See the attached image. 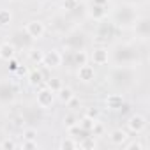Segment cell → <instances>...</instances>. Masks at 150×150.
<instances>
[{"mask_svg": "<svg viewBox=\"0 0 150 150\" xmlns=\"http://www.w3.org/2000/svg\"><path fill=\"white\" fill-rule=\"evenodd\" d=\"M25 30H27V34H28L30 37H34V39H41V37L44 35V23L39 21V20H32V21L27 23Z\"/></svg>", "mask_w": 150, "mask_h": 150, "instance_id": "cell-1", "label": "cell"}, {"mask_svg": "<svg viewBox=\"0 0 150 150\" xmlns=\"http://www.w3.org/2000/svg\"><path fill=\"white\" fill-rule=\"evenodd\" d=\"M60 64H62V55L57 50H51V51H48V53L42 55V65L53 69V67H58Z\"/></svg>", "mask_w": 150, "mask_h": 150, "instance_id": "cell-2", "label": "cell"}, {"mask_svg": "<svg viewBox=\"0 0 150 150\" xmlns=\"http://www.w3.org/2000/svg\"><path fill=\"white\" fill-rule=\"evenodd\" d=\"M53 90H50L48 87L46 88H41L39 92H37V104L41 106V108H50L51 104H53Z\"/></svg>", "mask_w": 150, "mask_h": 150, "instance_id": "cell-3", "label": "cell"}, {"mask_svg": "<svg viewBox=\"0 0 150 150\" xmlns=\"http://www.w3.org/2000/svg\"><path fill=\"white\" fill-rule=\"evenodd\" d=\"M127 125L132 132H141L146 127V120H145L143 115H131L129 120H127Z\"/></svg>", "mask_w": 150, "mask_h": 150, "instance_id": "cell-4", "label": "cell"}, {"mask_svg": "<svg viewBox=\"0 0 150 150\" xmlns=\"http://www.w3.org/2000/svg\"><path fill=\"white\" fill-rule=\"evenodd\" d=\"M78 67H80V69H78V78H80L81 81H92V80H94L96 71H94L92 65L83 64V65H78Z\"/></svg>", "mask_w": 150, "mask_h": 150, "instance_id": "cell-5", "label": "cell"}, {"mask_svg": "<svg viewBox=\"0 0 150 150\" xmlns=\"http://www.w3.org/2000/svg\"><path fill=\"white\" fill-rule=\"evenodd\" d=\"M108 50H104V48H97V50H94V53H92V60H94V64H97V65H104V64H108Z\"/></svg>", "mask_w": 150, "mask_h": 150, "instance_id": "cell-6", "label": "cell"}, {"mask_svg": "<svg viewBox=\"0 0 150 150\" xmlns=\"http://www.w3.org/2000/svg\"><path fill=\"white\" fill-rule=\"evenodd\" d=\"M14 46L13 44H9V42H4V44H0V58L2 60H6V62H9L11 58H14Z\"/></svg>", "mask_w": 150, "mask_h": 150, "instance_id": "cell-7", "label": "cell"}, {"mask_svg": "<svg viewBox=\"0 0 150 150\" xmlns=\"http://www.w3.org/2000/svg\"><path fill=\"white\" fill-rule=\"evenodd\" d=\"M106 106H108L110 110H120V108L124 106V99H122V96H118V94H111V96H108V97H106Z\"/></svg>", "mask_w": 150, "mask_h": 150, "instance_id": "cell-8", "label": "cell"}, {"mask_svg": "<svg viewBox=\"0 0 150 150\" xmlns=\"http://www.w3.org/2000/svg\"><path fill=\"white\" fill-rule=\"evenodd\" d=\"M110 139H111L113 145H122V143L127 139V132H125L124 129H115V131H111Z\"/></svg>", "mask_w": 150, "mask_h": 150, "instance_id": "cell-9", "label": "cell"}, {"mask_svg": "<svg viewBox=\"0 0 150 150\" xmlns=\"http://www.w3.org/2000/svg\"><path fill=\"white\" fill-rule=\"evenodd\" d=\"M28 83H30L32 87H37V85L41 87V85L44 83V78H42V72H41V71H37V69H35V71H32V72L28 74Z\"/></svg>", "mask_w": 150, "mask_h": 150, "instance_id": "cell-10", "label": "cell"}, {"mask_svg": "<svg viewBox=\"0 0 150 150\" xmlns=\"http://www.w3.org/2000/svg\"><path fill=\"white\" fill-rule=\"evenodd\" d=\"M94 124H96V118H90V117H83L80 122H78V125L85 131V132H92V127H94Z\"/></svg>", "mask_w": 150, "mask_h": 150, "instance_id": "cell-11", "label": "cell"}, {"mask_svg": "<svg viewBox=\"0 0 150 150\" xmlns=\"http://www.w3.org/2000/svg\"><path fill=\"white\" fill-rule=\"evenodd\" d=\"M104 14H106L104 6H97V4H94V7L90 9V16H92L94 20H103Z\"/></svg>", "mask_w": 150, "mask_h": 150, "instance_id": "cell-12", "label": "cell"}, {"mask_svg": "<svg viewBox=\"0 0 150 150\" xmlns=\"http://www.w3.org/2000/svg\"><path fill=\"white\" fill-rule=\"evenodd\" d=\"M58 97H60V101H62V103H65V104H67V103L74 97V92H72L71 88H67V87H65V88L62 87V88L58 90Z\"/></svg>", "mask_w": 150, "mask_h": 150, "instance_id": "cell-13", "label": "cell"}, {"mask_svg": "<svg viewBox=\"0 0 150 150\" xmlns=\"http://www.w3.org/2000/svg\"><path fill=\"white\" fill-rule=\"evenodd\" d=\"M46 87H48L50 90H53V92H58V90L62 88V81H60L58 78H48V80H46Z\"/></svg>", "mask_w": 150, "mask_h": 150, "instance_id": "cell-14", "label": "cell"}, {"mask_svg": "<svg viewBox=\"0 0 150 150\" xmlns=\"http://www.w3.org/2000/svg\"><path fill=\"white\" fill-rule=\"evenodd\" d=\"M11 20H13V14H11L9 11H6V9H0V27H6V25H9V23H11Z\"/></svg>", "mask_w": 150, "mask_h": 150, "instance_id": "cell-15", "label": "cell"}, {"mask_svg": "<svg viewBox=\"0 0 150 150\" xmlns=\"http://www.w3.org/2000/svg\"><path fill=\"white\" fill-rule=\"evenodd\" d=\"M87 60H88V57L85 51H74V62H76V65H83V64H87Z\"/></svg>", "mask_w": 150, "mask_h": 150, "instance_id": "cell-16", "label": "cell"}, {"mask_svg": "<svg viewBox=\"0 0 150 150\" xmlns=\"http://www.w3.org/2000/svg\"><path fill=\"white\" fill-rule=\"evenodd\" d=\"M76 146H78V143L74 141V139H64V141L60 143V148H62V150H74Z\"/></svg>", "mask_w": 150, "mask_h": 150, "instance_id": "cell-17", "label": "cell"}, {"mask_svg": "<svg viewBox=\"0 0 150 150\" xmlns=\"http://www.w3.org/2000/svg\"><path fill=\"white\" fill-rule=\"evenodd\" d=\"M30 60H32L34 64H42V53L37 51V50L30 51Z\"/></svg>", "mask_w": 150, "mask_h": 150, "instance_id": "cell-18", "label": "cell"}, {"mask_svg": "<svg viewBox=\"0 0 150 150\" xmlns=\"http://www.w3.org/2000/svg\"><path fill=\"white\" fill-rule=\"evenodd\" d=\"M80 4V0H64V9L67 11H72V9H76Z\"/></svg>", "mask_w": 150, "mask_h": 150, "instance_id": "cell-19", "label": "cell"}, {"mask_svg": "<svg viewBox=\"0 0 150 150\" xmlns=\"http://www.w3.org/2000/svg\"><path fill=\"white\" fill-rule=\"evenodd\" d=\"M92 132H94V136H101V134L104 132V125L96 120V124H94V127H92Z\"/></svg>", "mask_w": 150, "mask_h": 150, "instance_id": "cell-20", "label": "cell"}, {"mask_svg": "<svg viewBox=\"0 0 150 150\" xmlns=\"http://www.w3.org/2000/svg\"><path fill=\"white\" fill-rule=\"evenodd\" d=\"M37 138V131L35 129H27L23 132V139H35Z\"/></svg>", "mask_w": 150, "mask_h": 150, "instance_id": "cell-21", "label": "cell"}, {"mask_svg": "<svg viewBox=\"0 0 150 150\" xmlns=\"http://www.w3.org/2000/svg\"><path fill=\"white\" fill-rule=\"evenodd\" d=\"M125 148H129V150H134V148H136V150H143V148H145V145H141L139 141H132V143H127V145H125Z\"/></svg>", "mask_w": 150, "mask_h": 150, "instance_id": "cell-22", "label": "cell"}, {"mask_svg": "<svg viewBox=\"0 0 150 150\" xmlns=\"http://www.w3.org/2000/svg\"><path fill=\"white\" fill-rule=\"evenodd\" d=\"M81 146H83V148H96V141H94L92 138H85L83 143H81Z\"/></svg>", "mask_w": 150, "mask_h": 150, "instance_id": "cell-23", "label": "cell"}, {"mask_svg": "<svg viewBox=\"0 0 150 150\" xmlns=\"http://www.w3.org/2000/svg\"><path fill=\"white\" fill-rule=\"evenodd\" d=\"M23 148H37L35 139H23Z\"/></svg>", "mask_w": 150, "mask_h": 150, "instance_id": "cell-24", "label": "cell"}, {"mask_svg": "<svg viewBox=\"0 0 150 150\" xmlns=\"http://www.w3.org/2000/svg\"><path fill=\"white\" fill-rule=\"evenodd\" d=\"M64 122H65V125H67V129H69L71 125H74V124H76V122H74V117H72V115H67V117L64 118Z\"/></svg>", "mask_w": 150, "mask_h": 150, "instance_id": "cell-25", "label": "cell"}, {"mask_svg": "<svg viewBox=\"0 0 150 150\" xmlns=\"http://www.w3.org/2000/svg\"><path fill=\"white\" fill-rule=\"evenodd\" d=\"M2 148H16V145H14V141L6 139V141H2Z\"/></svg>", "mask_w": 150, "mask_h": 150, "instance_id": "cell-26", "label": "cell"}, {"mask_svg": "<svg viewBox=\"0 0 150 150\" xmlns=\"http://www.w3.org/2000/svg\"><path fill=\"white\" fill-rule=\"evenodd\" d=\"M97 115H99V111H97L96 108H90V110L87 111V117H90V118H96Z\"/></svg>", "mask_w": 150, "mask_h": 150, "instance_id": "cell-27", "label": "cell"}, {"mask_svg": "<svg viewBox=\"0 0 150 150\" xmlns=\"http://www.w3.org/2000/svg\"><path fill=\"white\" fill-rule=\"evenodd\" d=\"M18 65H20V64H18L14 58H11V60H9V67H11V71H16V69H18Z\"/></svg>", "mask_w": 150, "mask_h": 150, "instance_id": "cell-28", "label": "cell"}, {"mask_svg": "<svg viewBox=\"0 0 150 150\" xmlns=\"http://www.w3.org/2000/svg\"><path fill=\"white\" fill-rule=\"evenodd\" d=\"M16 71H18V74H27V67H23V65H21V67L18 65V69H16Z\"/></svg>", "mask_w": 150, "mask_h": 150, "instance_id": "cell-29", "label": "cell"}, {"mask_svg": "<svg viewBox=\"0 0 150 150\" xmlns=\"http://www.w3.org/2000/svg\"><path fill=\"white\" fill-rule=\"evenodd\" d=\"M94 4H97V6H106L108 0H94Z\"/></svg>", "mask_w": 150, "mask_h": 150, "instance_id": "cell-30", "label": "cell"}, {"mask_svg": "<svg viewBox=\"0 0 150 150\" xmlns=\"http://www.w3.org/2000/svg\"><path fill=\"white\" fill-rule=\"evenodd\" d=\"M41 2H44V0H41Z\"/></svg>", "mask_w": 150, "mask_h": 150, "instance_id": "cell-31", "label": "cell"}]
</instances>
